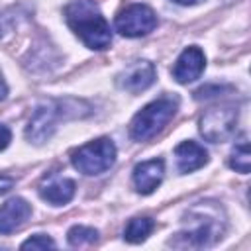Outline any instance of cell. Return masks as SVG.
I'll use <instances>...</instances> for the list:
<instances>
[{
  "label": "cell",
  "instance_id": "7",
  "mask_svg": "<svg viewBox=\"0 0 251 251\" xmlns=\"http://www.w3.org/2000/svg\"><path fill=\"white\" fill-rule=\"evenodd\" d=\"M204 65H206L204 53L198 47H186L178 55V59H176V63L173 67V76H175L176 82L188 84V82L196 80L202 75Z\"/></svg>",
  "mask_w": 251,
  "mask_h": 251
},
{
  "label": "cell",
  "instance_id": "17",
  "mask_svg": "<svg viewBox=\"0 0 251 251\" xmlns=\"http://www.w3.org/2000/svg\"><path fill=\"white\" fill-rule=\"evenodd\" d=\"M10 139H12V133H10V129H8L6 126H2V124H0V151L8 147Z\"/></svg>",
  "mask_w": 251,
  "mask_h": 251
},
{
  "label": "cell",
  "instance_id": "15",
  "mask_svg": "<svg viewBox=\"0 0 251 251\" xmlns=\"http://www.w3.org/2000/svg\"><path fill=\"white\" fill-rule=\"evenodd\" d=\"M229 165H231V169H235L237 173H243V175L249 173L251 151H249V145H247V143H239V145L233 149L231 159H229Z\"/></svg>",
  "mask_w": 251,
  "mask_h": 251
},
{
  "label": "cell",
  "instance_id": "2",
  "mask_svg": "<svg viewBox=\"0 0 251 251\" xmlns=\"http://www.w3.org/2000/svg\"><path fill=\"white\" fill-rule=\"evenodd\" d=\"M176 106H178L176 98H171V96H163V98L149 102L145 108H141L133 116V120L129 124L131 139L147 141V139L155 137L171 122V118L176 112Z\"/></svg>",
  "mask_w": 251,
  "mask_h": 251
},
{
  "label": "cell",
  "instance_id": "3",
  "mask_svg": "<svg viewBox=\"0 0 251 251\" xmlns=\"http://www.w3.org/2000/svg\"><path fill=\"white\" fill-rule=\"evenodd\" d=\"M73 167L82 175H100L108 171L116 161V145L108 137L94 139L82 147H78L73 157Z\"/></svg>",
  "mask_w": 251,
  "mask_h": 251
},
{
  "label": "cell",
  "instance_id": "14",
  "mask_svg": "<svg viewBox=\"0 0 251 251\" xmlns=\"http://www.w3.org/2000/svg\"><path fill=\"white\" fill-rule=\"evenodd\" d=\"M67 239L73 247H84V245H90L98 239V231L94 227H86V226H75L69 229L67 233Z\"/></svg>",
  "mask_w": 251,
  "mask_h": 251
},
{
  "label": "cell",
  "instance_id": "16",
  "mask_svg": "<svg viewBox=\"0 0 251 251\" xmlns=\"http://www.w3.org/2000/svg\"><path fill=\"white\" fill-rule=\"evenodd\" d=\"M47 247H55V241L43 233H37L22 243V249H47Z\"/></svg>",
  "mask_w": 251,
  "mask_h": 251
},
{
  "label": "cell",
  "instance_id": "5",
  "mask_svg": "<svg viewBox=\"0 0 251 251\" xmlns=\"http://www.w3.org/2000/svg\"><path fill=\"white\" fill-rule=\"evenodd\" d=\"M237 124V112L229 106L224 108H212L200 118V133L204 139L212 143L226 141L233 131Z\"/></svg>",
  "mask_w": 251,
  "mask_h": 251
},
{
  "label": "cell",
  "instance_id": "10",
  "mask_svg": "<svg viewBox=\"0 0 251 251\" xmlns=\"http://www.w3.org/2000/svg\"><path fill=\"white\" fill-rule=\"evenodd\" d=\"M31 214V206L24 198H10L0 206V233H12Z\"/></svg>",
  "mask_w": 251,
  "mask_h": 251
},
{
  "label": "cell",
  "instance_id": "1",
  "mask_svg": "<svg viewBox=\"0 0 251 251\" xmlns=\"http://www.w3.org/2000/svg\"><path fill=\"white\" fill-rule=\"evenodd\" d=\"M65 20L80 41L96 51L110 47L112 31L94 0H75L65 8Z\"/></svg>",
  "mask_w": 251,
  "mask_h": 251
},
{
  "label": "cell",
  "instance_id": "9",
  "mask_svg": "<svg viewBox=\"0 0 251 251\" xmlns=\"http://www.w3.org/2000/svg\"><path fill=\"white\" fill-rule=\"evenodd\" d=\"M163 175H165V165H163L161 159H149V161H143V163L135 165V169H133L135 190L141 192V194L153 192L161 184Z\"/></svg>",
  "mask_w": 251,
  "mask_h": 251
},
{
  "label": "cell",
  "instance_id": "12",
  "mask_svg": "<svg viewBox=\"0 0 251 251\" xmlns=\"http://www.w3.org/2000/svg\"><path fill=\"white\" fill-rule=\"evenodd\" d=\"M175 157H176V165L180 173H192L208 163L206 149L198 145L196 141H182L180 145H176Z\"/></svg>",
  "mask_w": 251,
  "mask_h": 251
},
{
  "label": "cell",
  "instance_id": "20",
  "mask_svg": "<svg viewBox=\"0 0 251 251\" xmlns=\"http://www.w3.org/2000/svg\"><path fill=\"white\" fill-rule=\"evenodd\" d=\"M175 4H180V6H192V4H196V2H200V0H173Z\"/></svg>",
  "mask_w": 251,
  "mask_h": 251
},
{
  "label": "cell",
  "instance_id": "11",
  "mask_svg": "<svg viewBox=\"0 0 251 251\" xmlns=\"http://www.w3.org/2000/svg\"><path fill=\"white\" fill-rule=\"evenodd\" d=\"M75 190H76L75 180L65 178V176H51L47 182H43L39 186L41 198L53 206H61V204L71 202V198L75 196Z\"/></svg>",
  "mask_w": 251,
  "mask_h": 251
},
{
  "label": "cell",
  "instance_id": "6",
  "mask_svg": "<svg viewBox=\"0 0 251 251\" xmlns=\"http://www.w3.org/2000/svg\"><path fill=\"white\" fill-rule=\"evenodd\" d=\"M61 116H63V104L61 102L51 100V102H45V104L37 106L33 116L29 118L27 127H25V137L33 143L47 141L53 135Z\"/></svg>",
  "mask_w": 251,
  "mask_h": 251
},
{
  "label": "cell",
  "instance_id": "19",
  "mask_svg": "<svg viewBox=\"0 0 251 251\" xmlns=\"http://www.w3.org/2000/svg\"><path fill=\"white\" fill-rule=\"evenodd\" d=\"M6 94H8V86H6L4 78H2V73H0V102L6 98Z\"/></svg>",
  "mask_w": 251,
  "mask_h": 251
},
{
  "label": "cell",
  "instance_id": "18",
  "mask_svg": "<svg viewBox=\"0 0 251 251\" xmlns=\"http://www.w3.org/2000/svg\"><path fill=\"white\" fill-rule=\"evenodd\" d=\"M12 184H14V178H10L6 175H0V194L6 192L8 188H12Z\"/></svg>",
  "mask_w": 251,
  "mask_h": 251
},
{
  "label": "cell",
  "instance_id": "8",
  "mask_svg": "<svg viewBox=\"0 0 251 251\" xmlns=\"http://www.w3.org/2000/svg\"><path fill=\"white\" fill-rule=\"evenodd\" d=\"M155 80V67L149 61H135L120 75V86L127 92H141Z\"/></svg>",
  "mask_w": 251,
  "mask_h": 251
},
{
  "label": "cell",
  "instance_id": "13",
  "mask_svg": "<svg viewBox=\"0 0 251 251\" xmlns=\"http://www.w3.org/2000/svg\"><path fill=\"white\" fill-rule=\"evenodd\" d=\"M155 227V222L147 216H141V218H131L124 229V239L129 241V243H141Z\"/></svg>",
  "mask_w": 251,
  "mask_h": 251
},
{
  "label": "cell",
  "instance_id": "4",
  "mask_svg": "<svg viewBox=\"0 0 251 251\" xmlns=\"http://www.w3.org/2000/svg\"><path fill=\"white\" fill-rule=\"evenodd\" d=\"M157 25L155 12L145 4H131L116 16V29L126 37H139L153 31Z\"/></svg>",
  "mask_w": 251,
  "mask_h": 251
}]
</instances>
